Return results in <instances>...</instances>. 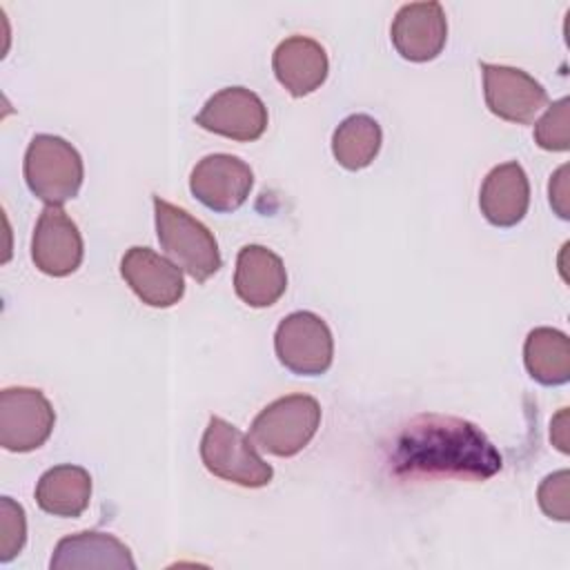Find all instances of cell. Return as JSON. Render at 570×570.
Segmentation results:
<instances>
[{
    "mask_svg": "<svg viewBox=\"0 0 570 570\" xmlns=\"http://www.w3.org/2000/svg\"><path fill=\"white\" fill-rule=\"evenodd\" d=\"M196 125L238 142H252L267 129V107L245 87H225L203 105Z\"/></svg>",
    "mask_w": 570,
    "mask_h": 570,
    "instance_id": "10",
    "label": "cell"
},
{
    "mask_svg": "<svg viewBox=\"0 0 570 570\" xmlns=\"http://www.w3.org/2000/svg\"><path fill=\"white\" fill-rule=\"evenodd\" d=\"M568 481L570 474L568 470H559L548 474L539 490H537V499L541 510L557 521H568L570 519V510H568Z\"/></svg>",
    "mask_w": 570,
    "mask_h": 570,
    "instance_id": "23",
    "label": "cell"
},
{
    "mask_svg": "<svg viewBox=\"0 0 570 570\" xmlns=\"http://www.w3.org/2000/svg\"><path fill=\"white\" fill-rule=\"evenodd\" d=\"M200 459L214 476L243 488H263L274 476L272 465L256 452L254 441L220 416H212L203 432Z\"/></svg>",
    "mask_w": 570,
    "mask_h": 570,
    "instance_id": "5",
    "label": "cell"
},
{
    "mask_svg": "<svg viewBox=\"0 0 570 570\" xmlns=\"http://www.w3.org/2000/svg\"><path fill=\"white\" fill-rule=\"evenodd\" d=\"M274 350L283 367L298 376H321L334 358V338L327 323L314 312H292L274 334Z\"/></svg>",
    "mask_w": 570,
    "mask_h": 570,
    "instance_id": "6",
    "label": "cell"
},
{
    "mask_svg": "<svg viewBox=\"0 0 570 570\" xmlns=\"http://www.w3.org/2000/svg\"><path fill=\"white\" fill-rule=\"evenodd\" d=\"M479 207L494 227H514L530 207V183L517 160L492 167L481 185Z\"/></svg>",
    "mask_w": 570,
    "mask_h": 570,
    "instance_id": "16",
    "label": "cell"
},
{
    "mask_svg": "<svg viewBox=\"0 0 570 570\" xmlns=\"http://www.w3.org/2000/svg\"><path fill=\"white\" fill-rule=\"evenodd\" d=\"M56 412L36 387H4L0 392V445L9 452L38 450L53 430Z\"/></svg>",
    "mask_w": 570,
    "mask_h": 570,
    "instance_id": "7",
    "label": "cell"
},
{
    "mask_svg": "<svg viewBox=\"0 0 570 570\" xmlns=\"http://www.w3.org/2000/svg\"><path fill=\"white\" fill-rule=\"evenodd\" d=\"M318 425V401L309 394H287L256 414L249 436L267 454L294 456L314 439Z\"/></svg>",
    "mask_w": 570,
    "mask_h": 570,
    "instance_id": "4",
    "label": "cell"
},
{
    "mask_svg": "<svg viewBox=\"0 0 570 570\" xmlns=\"http://www.w3.org/2000/svg\"><path fill=\"white\" fill-rule=\"evenodd\" d=\"M383 142L381 125L367 114H352L332 134V154L350 171L365 169L379 156Z\"/></svg>",
    "mask_w": 570,
    "mask_h": 570,
    "instance_id": "20",
    "label": "cell"
},
{
    "mask_svg": "<svg viewBox=\"0 0 570 570\" xmlns=\"http://www.w3.org/2000/svg\"><path fill=\"white\" fill-rule=\"evenodd\" d=\"M85 178L78 149L60 136L36 134L24 154V180L29 191L47 205L76 198Z\"/></svg>",
    "mask_w": 570,
    "mask_h": 570,
    "instance_id": "3",
    "label": "cell"
},
{
    "mask_svg": "<svg viewBox=\"0 0 570 570\" xmlns=\"http://www.w3.org/2000/svg\"><path fill=\"white\" fill-rule=\"evenodd\" d=\"M528 374L548 387L570 381V341L561 330L534 327L523 343Z\"/></svg>",
    "mask_w": 570,
    "mask_h": 570,
    "instance_id": "19",
    "label": "cell"
},
{
    "mask_svg": "<svg viewBox=\"0 0 570 570\" xmlns=\"http://www.w3.org/2000/svg\"><path fill=\"white\" fill-rule=\"evenodd\" d=\"M503 468L492 441L470 421L443 414L412 419L394 439L390 470L399 479L485 481Z\"/></svg>",
    "mask_w": 570,
    "mask_h": 570,
    "instance_id": "1",
    "label": "cell"
},
{
    "mask_svg": "<svg viewBox=\"0 0 570 570\" xmlns=\"http://www.w3.org/2000/svg\"><path fill=\"white\" fill-rule=\"evenodd\" d=\"M272 69L276 80L294 98H303L325 82L330 60L321 42H316L314 38L289 36L274 49Z\"/></svg>",
    "mask_w": 570,
    "mask_h": 570,
    "instance_id": "15",
    "label": "cell"
},
{
    "mask_svg": "<svg viewBox=\"0 0 570 570\" xmlns=\"http://www.w3.org/2000/svg\"><path fill=\"white\" fill-rule=\"evenodd\" d=\"M236 296L249 307H269L287 289V272L278 254L265 245H245L236 256Z\"/></svg>",
    "mask_w": 570,
    "mask_h": 570,
    "instance_id": "14",
    "label": "cell"
},
{
    "mask_svg": "<svg viewBox=\"0 0 570 570\" xmlns=\"http://www.w3.org/2000/svg\"><path fill=\"white\" fill-rule=\"evenodd\" d=\"M154 218L160 247L194 281H209L223 265L218 243L207 225L187 209L154 196Z\"/></svg>",
    "mask_w": 570,
    "mask_h": 570,
    "instance_id": "2",
    "label": "cell"
},
{
    "mask_svg": "<svg viewBox=\"0 0 570 570\" xmlns=\"http://www.w3.org/2000/svg\"><path fill=\"white\" fill-rule=\"evenodd\" d=\"M488 109L501 120L530 125L548 105V91L528 71L508 65H479Z\"/></svg>",
    "mask_w": 570,
    "mask_h": 570,
    "instance_id": "8",
    "label": "cell"
},
{
    "mask_svg": "<svg viewBox=\"0 0 570 570\" xmlns=\"http://www.w3.org/2000/svg\"><path fill=\"white\" fill-rule=\"evenodd\" d=\"M548 198H550V205L552 209L559 214V218L568 220L570 218V207H568V165H561L552 178H550V185H548Z\"/></svg>",
    "mask_w": 570,
    "mask_h": 570,
    "instance_id": "24",
    "label": "cell"
},
{
    "mask_svg": "<svg viewBox=\"0 0 570 570\" xmlns=\"http://www.w3.org/2000/svg\"><path fill=\"white\" fill-rule=\"evenodd\" d=\"M85 245L78 225L58 205H47L31 236V261L47 276H69L82 263Z\"/></svg>",
    "mask_w": 570,
    "mask_h": 570,
    "instance_id": "11",
    "label": "cell"
},
{
    "mask_svg": "<svg viewBox=\"0 0 570 570\" xmlns=\"http://www.w3.org/2000/svg\"><path fill=\"white\" fill-rule=\"evenodd\" d=\"M51 570H87V568H111V570H134L136 561L131 550L107 532H78L60 539L53 548Z\"/></svg>",
    "mask_w": 570,
    "mask_h": 570,
    "instance_id": "17",
    "label": "cell"
},
{
    "mask_svg": "<svg viewBox=\"0 0 570 570\" xmlns=\"http://www.w3.org/2000/svg\"><path fill=\"white\" fill-rule=\"evenodd\" d=\"M566 419H568V407H561V412L552 419V430H550V439L554 441V445L566 454L568 452V439H566Z\"/></svg>",
    "mask_w": 570,
    "mask_h": 570,
    "instance_id": "25",
    "label": "cell"
},
{
    "mask_svg": "<svg viewBox=\"0 0 570 570\" xmlns=\"http://www.w3.org/2000/svg\"><path fill=\"white\" fill-rule=\"evenodd\" d=\"M27 541V517L11 497L0 499V563H9L20 554Z\"/></svg>",
    "mask_w": 570,
    "mask_h": 570,
    "instance_id": "22",
    "label": "cell"
},
{
    "mask_svg": "<svg viewBox=\"0 0 570 570\" xmlns=\"http://www.w3.org/2000/svg\"><path fill=\"white\" fill-rule=\"evenodd\" d=\"M120 274L149 307H171L185 294L180 267L151 247H129L120 261Z\"/></svg>",
    "mask_w": 570,
    "mask_h": 570,
    "instance_id": "13",
    "label": "cell"
},
{
    "mask_svg": "<svg viewBox=\"0 0 570 570\" xmlns=\"http://www.w3.org/2000/svg\"><path fill=\"white\" fill-rule=\"evenodd\" d=\"M534 142L546 151H568L570 147V98L554 100L534 125Z\"/></svg>",
    "mask_w": 570,
    "mask_h": 570,
    "instance_id": "21",
    "label": "cell"
},
{
    "mask_svg": "<svg viewBox=\"0 0 570 570\" xmlns=\"http://www.w3.org/2000/svg\"><path fill=\"white\" fill-rule=\"evenodd\" d=\"M91 499V476L85 468L62 463L49 468L36 485V503L42 512L65 519L80 517Z\"/></svg>",
    "mask_w": 570,
    "mask_h": 570,
    "instance_id": "18",
    "label": "cell"
},
{
    "mask_svg": "<svg viewBox=\"0 0 570 570\" xmlns=\"http://www.w3.org/2000/svg\"><path fill=\"white\" fill-rule=\"evenodd\" d=\"M390 38L401 58L410 62L434 60L448 40V20L441 2L403 4L392 20Z\"/></svg>",
    "mask_w": 570,
    "mask_h": 570,
    "instance_id": "12",
    "label": "cell"
},
{
    "mask_svg": "<svg viewBox=\"0 0 570 570\" xmlns=\"http://www.w3.org/2000/svg\"><path fill=\"white\" fill-rule=\"evenodd\" d=\"M254 187L252 167L232 154H209L196 163L189 189L198 203L218 214L236 212Z\"/></svg>",
    "mask_w": 570,
    "mask_h": 570,
    "instance_id": "9",
    "label": "cell"
}]
</instances>
